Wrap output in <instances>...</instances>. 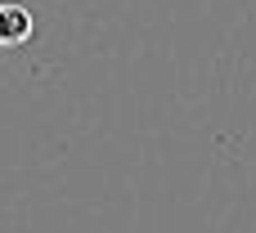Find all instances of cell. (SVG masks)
<instances>
[{
    "instance_id": "obj_1",
    "label": "cell",
    "mask_w": 256,
    "mask_h": 233,
    "mask_svg": "<svg viewBox=\"0 0 256 233\" xmlns=\"http://www.w3.org/2000/svg\"><path fill=\"white\" fill-rule=\"evenodd\" d=\"M27 36H32V13L22 4L4 0L0 4V45H22Z\"/></svg>"
}]
</instances>
